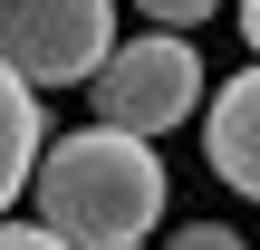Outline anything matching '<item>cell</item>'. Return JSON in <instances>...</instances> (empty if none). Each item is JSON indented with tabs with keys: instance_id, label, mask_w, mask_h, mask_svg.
<instances>
[{
	"instance_id": "1",
	"label": "cell",
	"mask_w": 260,
	"mask_h": 250,
	"mask_svg": "<svg viewBox=\"0 0 260 250\" xmlns=\"http://www.w3.org/2000/svg\"><path fill=\"white\" fill-rule=\"evenodd\" d=\"M39 193V222L68 231L77 250H116L145 241L154 212H164V164H154V135H125V125H77L39 154L29 173Z\"/></svg>"
},
{
	"instance_id": "2",
	"label": "cell",
	"mask_w": 260,
	"mask_h": 250,
	"mask_svg": "<svg viewBox=\"0 0 260 250\" xmlns=\"http://www.w3.org/2000/svg\"><path fill=\"white\" fill-rule=\"evenodd\" d=\"M87 96H96V125L174 135V125H193V106H203V58H193V39H174V29L116 39V58L87 77Z\"/></svg>"
},
{
	"instance_id": "3",
	"label": "cell",
	"mask_w": 260,
	"mask_h": 250,
	"mask_svg": "<svg viewBox=\"0 0 260 250\" xmlns=\"http://www.w3.org/2000/svg\"><path fill=\"white\" fill-rule=\"evenodd\" d=\"M0 58L48 96L116 58V0H0Z\"/></svg>"
},
{
	"instance_id": "4",
	"label": "cell",
	"mask_w": 260,
	"mask_h": 250,
	"mask_svg": "<svg viewBox=\"0 0 260 250\" xmlns=\"http://www.w3.org/2000/svg\"><path fill=\"white\" fill-rule=\"evenodd\" d=\"M203 154H212V173L260 202V58L232 77V87H212V116H203Z\"/></svg>"
},
{
	"instance_id": "5",
	"label": "cell",
	"mask_w": 260,
	"mask_h": 250,
	"mask_svg": "<svg viewBox=\"0 0 260 250\" xmlns=\"http://www.w3.org/2000/svg\"><path fill=\"white\" fill-rule=\"evenodd\" d=\"M39 87L0 58V222H10V202L29 193V173H39Z\"/></svg>"
},
{
	"instance_id": "6",
	"label": "cell",
	"mask_w": 260,
	"mask_h": 250,
	"mask_svg": "<svg viewBox=\"0 0 260 250\" xmlns=\"http://www.w3.org/2000/svg\"><path fill=\"white\" fill-rule=\"evenodd\" d=\"M212 10H222V0H135V19H145V29H203Z\"/></svg>"
},
{
	"instance_id": "7",
	"label": "cell",
	"mask_w": 260,
	"mask_h": 250,
	"mask_svg": "<svg viewBox=\"0 0 260 250\" xmlns=\"http://www.w3.org/2000/svg\"><path fill=\"white\" fill-rule=\"evenodd\" d=\"M0 250H77V241L48 231V222H0Z\"/></svg>"
},
{
	"instance_id": "8",
	"label": "cell",
	"mask_w": 260,
	"mask_h": 250,
	"mask_svg": "<svg viewBox=\"0 0 260 250\" xmlns=\"http://www.w3.org/2000/svg\"><path fill=\"white\" fill-rule=\"evenodd\" d=\"M164 250H241V231H222V222H183Z\"/></svg>"
},
{
	"instance_id": "9",
	"label": "cell",
	"mask_w": 260,
	"mask_h": 250,
	"mask_svg": "<svg viewBox=\"0 0 260 250\" xmlns=\"http://www.w3.org/2000/svg\"><path fill=\"white\" fill-rule=\"evenodd\" d=\"M241 39H251V58H260V0H241Z\"/></svg>"
},
{
	"instance_id": "10",
	"label": "cell",
	"mask_w": 260,
	"mask_h": 250,
	"mask_svg": "<svg viewBox=\"0 0 260 250\" xmlns=\"http://www.w3.org/2000/svg\"><path fill=\"white\" fill-rule=\"evenodd\" d=\"M116 250H145V241H116Z\"/></svg>"
}]
</instances>
